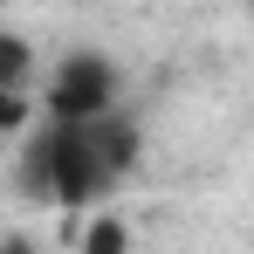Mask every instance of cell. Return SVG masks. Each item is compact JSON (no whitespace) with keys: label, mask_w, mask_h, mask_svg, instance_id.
Instances as JSON below:
<instances>
[{"label":"cell","mask_w":254,"mask_h":254,"mask_svg":"<svg viewBox=\"0 0 254 254\" xmlns=\"http://www.w3.org/2000/svg\"><path fill=\"white\" fill-rule=\"evenodd\" d=\"M137 158H144V137H137V117H124V110H103V117H42L21 137L14 186L35 206L89 213V206L117 199V186L137 172Z\"/></svg>","instance_id":"1"},{"label":"cell","mask_w":254,"mask_h":254,"mask_svg":"<svg viewBox=\"0 0 254 254\" xmlns=\"http://www.w3.org/2000/svg\"><path fill=\"white\" fill-rule=\"evenodd\" d=\"M124 110V69L103 48H69L42 83V117H103Z\"/></svg>","instance_id":"2"},{"label":"cell","mask_w":254,"mask_h":254,"mask_svg":"<svg viewBox=\"0 0 254 254\" xmlns=\"http://www.w3.org/2000/svg\"><path fill=\"white\" fill-rule=\"evenodd\" d=\"M28 76H35V48L21 35H0V89H28Z\"/></svg>","instance_id":"3"},{"label":"cell","mask_w":254,"mask_h":254,"mask_svg":"<svg viewBox=\"0 0 254 254\" xmlns=\"http://www.w3.org/2000/svg\"><path fill=\"white\" fill-rule=\"evenodd\" d=\"M83 254H124V220L117 213H96V227L83 234Z\"/></svg>","instance_id":"4"},{"label":"cell","mask_w":254,"mask_h":254,"mask_svg":"<svg viewBox=\"0 0 254 254\" xmlns=\"http://www.w3.org/2000/svg\"><path fill=\"white\" fill-rule=\"evenodd\" d=\"M35 124V103L21 96V89H0V137H14V130Z\"/></svg>","instance_id":"5"},{"label":"cell","mask_w":254,"mask_h":254,"mask_svg":"<svg viewBox=\"0 0 254 254\" xmlns=\"http://www.w3.org/2000/svg\"><path fill=\"white\" fill-rule=\"evenodd\" d=\"M0 254H35V241L28 234H0Z\"/></svg>","instance_id":"6"},{"label":"cell","mask_w":254,"mask_h":254,"mask_svg":"<svg viewBox=\"0 0 254 254\" xmlns=\"http://www.w3.org/2000/svg\"><path fill=\"white\" fill-rule=\"evenodd\" d=\"M248 7H254V0H248Z\"/></svg>","instance_id":"7"}]
</instances>
